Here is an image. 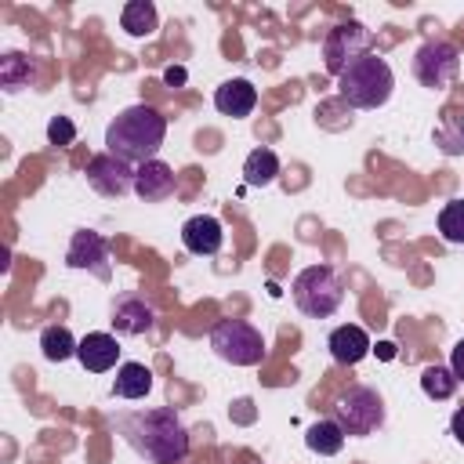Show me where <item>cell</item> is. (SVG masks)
Listing matches in <instances>:
<instances>
[{"label": "cell", "mask_w": 464, "mask_h": 464, "mask_svg": "<svg viewBox=\"0 0 464 464\" xmlns=\"http://www.w3.org/2000/svg\"><path fill=\"white\" fill-rule=\"evenodd\" d=\"M152 392V370L141 362H123L112 381V395L120 399H145Z\"/></svg>", "instance_id": "obj_18"}, {"label": "cell", "mask_w": 464, "mask_h": 464, "mask_svg": "<svg viewBox=\"0 0 464 464\" xmlns=\"http://www.w3.org/2000/svg\"><path fill=\"white\" fill-rule=\"evenodd\" d=\"M116 431L123 435V442L152 460V464H181L188 453V431L181 424V417L170 406H156V410H120L116 413Z\"/></svg>", "instance_id": "obj_1"}, {"label": "cell", "mask_w": 464, "mask_h": 464, "mask_svg": "<svg viewBox=\"0 0 464 464\" xmlns=\"http://www.w3.org/2000/svg\"><path fill=\"white\" fill-rule=\"evenodd\" d=\"M290 297L297 304V312H304L308 319H326L341 308L344 301V283L337 276V268L330 265H308L294 276L290 283Z\"/></svg>", "instance_id": "obj_4"}, {"label": "cell", "mask_w": 464, "mask_h": 464, "mask_svg": "<svg viewBox=\"0 0 464 464\" xmlns=\"http://www.w3.org/2000/svg\"><path fill=\"white\" fill-rule=\"evenodd\" d=\"M435 141L442 145V152H460L464 149V123L453 112H446V127L435 130Z\"/></svg>", "instance_id": "obj_25"}, {"label": "cell", "mask_w": 464, "mask_h": 464, "mask_svg": "<svg viewBox=\"0 0 464 464\" xmlns=\"http://www.w3.org/2000/svg\"><path fill=\"white\" fill-rule=\"evenodd\" d=\"M439 232L446 243H464V199H450L439 210Z\"/></svg>", "instance_id": "obj_24"}, {"label": "cell", "mask_w": 464, "mask_h": 464, "mask_svg": "<svg viewBox=\"0 0 464 464\" xmlns=\"http://www.w3.org/2000/svg\"><path fill=\"white\" fill-rule=\"evenodd\" d=\"M47 141H51V145H72V141H76L72 120H69V116H51V123H47Z\"/></svg>", "instance_id": "obj_26"}, {"label": "cell", "mask_w": 464, "mask_h": 464, "mask_svg": "<svg viewBox=\"0 0 464 464\" xmlns=\"http://www.w3.org/2000/svg\"><path fill=\"white\" fill-rule=\"evenodd\" d=\"M450 431H453V439L464 446V406L453 410V417H450Z\"/></svg>", "instance_id": "obj_28"}, {"label": "cell", "mask_w": 464, "mask_h": 464, "mask_svg": "<svg viewBox=\"0 0 464 464\" xmlns=\"http://www.w3.org/2000/svg\"><path fill=\"white\" fill-rule=\"evenodd\" d=\"M174 188H178V178L163 160H149L134 174V196L141 203H163L174 196Z\"/></svg>", "instance_id": "obj_12"}, {"label": "cell", "mask_w": 464, "mask_h": 464, "mask_svg": "<svg viewBox=\"0 0 464 464\" xmlns=\"http://www.w3.org/2000/svg\"><path fill=\"white\" fill-rule=\"evenodd\" d=\"M362 54H370V29H366L362 22H355V18L334 25V29L326 33V40H323V65H326V72H334V76H341V72H344L355 58H362Z\"/></svg>", "instance_id": "obj_8"}, {"label": "cell", "mask_w": 464, "mask_h": 464, "mask_svg": "<svg viewBox=\"0 0 464 464\" xmlns=\"http://www.w3.org/2000/svg\"><path fill=\"white\" fill-rule=\"evenodd\" d=\"M76 359H80V366H83L87 373H109V370L116 366V359H120V341H116V334L94 330V334L80 337Z\"/></svg>", "instance_id": "obj_13"}, {"label": "cell", "mask_w": 464, "mask_h": 464, "mask_svg": "<svg viewBox=\"0 0 464 464\" xmlns=\"http://www.w3.org/2000/svg\"><path fill=\"white\" fill-rule=\"evenodd\" d=\"M304 446L312 450V453H319V457H334V453H341V446H344V431H341V424L330 417V420H315L308 431H304Z\"/></svg>", "instance_id": "obj_20"}, {"label": "cell", "mask_w": 464, "mask_h": 464, "mask_svg": "<svg viewBox=\"0 0 464 464\" xmlns=\"http://www.w3.org/2000/svg\"><path fill=\"white\" fill-rule=\"evenodd\" d=\"M279 178V156L272 149H254L246 160H243V181L254 185V188H265Z\"/></svg>", "instance_id": "obj_19"}, {"label": "cell", "mask_w": 464, "mask_h": 464, "mask_svg": "<svg viewBox=\"0 0 464 464\" xmlns=\"http://www.w3.org/2000/svg\"><path fill=\"white\" fill-rule=\"evenodd\" d=\"M112 330L123 334V337H141V334H152L156 326V308L141 297V294H120L112 301V315H109Z\"/></svg>", "instance_id": "obj_11"}, {"label": "cell", "mask_w": 464, "mask_h": 464, "mask_svg": "<svg viewBox=\"0 0 464 464\" xmlns=\"http://www.w3.org/2000/svg\"><path fill=\"white\" fill-rule=\"evenodd\" d=\"M450 370H453V377L464 384V337L453 344V352H450Z\"/></svg>", "instance_id": "obj_27"}, {"label": "cell", "mask_w": 464, "mask_h": 464, "mask_svg": "<svg viewBox=\"0 0 464 464\" xmlns=\"http://www.w3.org/2000/svg\"><path fill=\"white\" fill-rule=\"evenodd\" d=\"M457 377H453V370L450 366H428L424 373H420V388H424V395L428 399H450L453 392H457Z\"/></svg>", "instance_id": "obj_23"}, {"label": "cell", "mask_w": 464, "mask_h": 464, "mask_svg": "<svg viewBox=\"0 0 464 464\" xmlns=\"http://www.w3.org/2000/svg\"><path fill=\"white\" fill-rule=\"evenodd\" d=\"M210 348H214L218 359H225L232 366H257L268 355L261 330L250 326L246 319H221V323H214Z\"/></svg>", "instance_id": "obj_5"}, {"label": "cell", "mask_w": 464, "mask_h": 464, "mask_svg": "<svg viewBox=\"0 0 464 464\" xmlns=\"http://www.w3.org/2000/svg\"><path fill=\"white\" fill-rule=\"evenodd\" d=\"M163 138H167V120L152 105L138 102L116 112V120L105 127V152L141 167L149 160H160L156 152L163 149Z\"/></svg>", "instance_id": "obj_2"}, {"label": "cell", "mask_w": 464, "mask_h": 464, "mask_svg": "<svg viewBox=\"0 0 464 464\" xmlns=\"http://www.w3.org/2000/svg\"><path fill=\"white\" fill-rule=\"evenodd\" d=\"M65 265L69 268H83L94 279L109 283L112 279V257H109V239L98 236L94 228H76L65 250Z\"/></svg>", "instance_id": "obj_9"}, {"label": "cell", "mask_w": 464, "mask_h": 464, "mask_svg": "<svg viewBox=\"0 0 464 464\" xmlns=\"http://www.w3.org/2000/svg\"><path fill=\"white\" fill-rule=\"evenodd\" d=\"M384 399L373 392V388H366V384H352L348 392H341L337 395V402H334V420L341 424V431L344 435H373L381 424H384Z\"/></svg>", "instance_id": "obj_6"}, {"label": "cell", "mask_w": 464, "mask_h": 464, "mask_svg": "<svg viewBox=\"0 0 464 464\" xmlns=\"http://www.w3.org/2000/svg\"><path fill=\"white\" fill-rule=\"evenodd\" d=\"M460 72V51L450 40H424L413 51V76L428 91H446Z\"/></svg>", "instance_id": "obj_7"}, {"label": "cell", "mask_w": 464, "mask_h": 464, "mask_svg": "<svg viewBox=\"0 0 464 464\" xmlns=\"http://www.w3.org/2000/svg\"><path fill=\"white\" fill-rule=\"evenodd\" d=\"M120 25L130 33V36H152L156 33V7L149 0H130L120 14Z\"/></svg>", "instance_id": "obj_22"}, {"label": "cell", "mask_w": 464, "mask_h": 464, "mask_svg": "<svg viewBox=\"0 0 464 464\" xmlns=\"http://www.w3.org/2000/svg\"><path fill=\"white\" fill-rule=\"evenodd\" d=\"M163 80H167L170 87H181V83H185V69H181V65H170V69L163 72Z\"/></svg>", "instance_id": "obj_29"}, {"label": "cell", "mask_w": 464, "mask_h": 464, "mask_svg": "<svg viewBox=\"0 0 464 464\" xmlns=\"http://www.w3.org/2000/svg\"><path fill=\"white\" fill-rule=\"evenodd\" d=\"M330 355H334V362H341V366H355V362H362L366 359V352L373 348L370 344V337H366V330L362 326H355V323H344V326H337L334 334H330Z\"/></svg>", "instance_id": "obj_16"}, {"label": "cell", "mask_w": 464, "mask_h": 464, "mask_svg": "<svg viewBox=\"0 0 464 464\" xmlns=\"http://www.w3.org/2000/svg\"><path fill=\"white\" fill-rule=\"evenodd\" d=\"M134 167L112 152H98L91 163H87V185L105 196V199H120L127 192H134Z\"/></svg>", "instance_id": "obj_10"}, {"label": "cell", "mask_w": 464, "mask_h": 464, "mask_svg": "<svg viewBox=\"0 0 464 464\" xmlns=\"http://www.w3.org/2000/svg\"><path fill=\"white\" fill-rule=\"evenodd\" d=\"M377 355H381V359H392V355H395V344H392V341H381V344H377Z\"/></svg>", "instance_id": "obj_30"}, {"label": "cell", "mask_w": 464, "mask_h": 464, "mask_svg": "<svg viewBox=\"0 0 464 464\" xmlns=\"http://www.w3.org/2000/svg\"><path fill=\"white\" fill-rule=\"evenodd\" d=\"M214 105H218V112H225V116H232V120H243V116L254 112L257 91H254L250 80L236 76V80H225V83L214 91Z\"/></svg>", "instance_id": "obj_15"}, {"label": "cell", "mask_w": 464, "mask_h": 464, "mask_svg": "<svg viewBox=\"0 0 464 464\" xmlns=\"http://www.w3.org/2000/svg\"><path fill=\"white\" fill-rule=\"evenodd\" d=\"M392 87H395V76H392V65L381 58V54H362L355 58L341 76H337V94L341 102H348L352 109H381L388 98H392Z\"/></svg>", "instance_id": "obj_3"}, {"label": "cell", "mask_w": 464, "mask_h": 464, "mask_svg": "<svg viewBox=\"0 0 464 464\" xmlns=\"http://www.w3.org/2000/svg\"><path fill=\"white\" fill-rule=\"evenodd\" d=\"M181 243H185V250H188V254H199V257L218 254V250H221V243H225L221 221H218V218H210V214H196V218H188V221L181 225Z\"/></svg>", "instance_id": "obj_14"}, {"label": "cell", "mask_w": 464, "mask_h": 464, "mask_svg": "<svg viewBox=\"0 0 464 464\" xmlns=\"http://www.w3.org/2000/svg\"><path fill=\"white\" fill-rule=\"evenodd\" d=\"M33 80H36V65H33L29 54H22V51H4L0 54V87L7 94L29 87Z\"/></svg>", "instance_id": "obj_17"}, {"label": "cell", "mask_w": 464, "mask_h": 464, "mask_svg": "<svg viewBox=\"0 0 464 464\" xmlns=\"http://www.w3.org/2000/svg\"><path fill=\"white\" fill-rule=\"evenodd\" d=\"M40 348H44V359H51V362H65V359L76 355L80 341L69 334V326H44V334H40Z\"/></svg>", "instance_id": "obj_21"}]
</instances>
